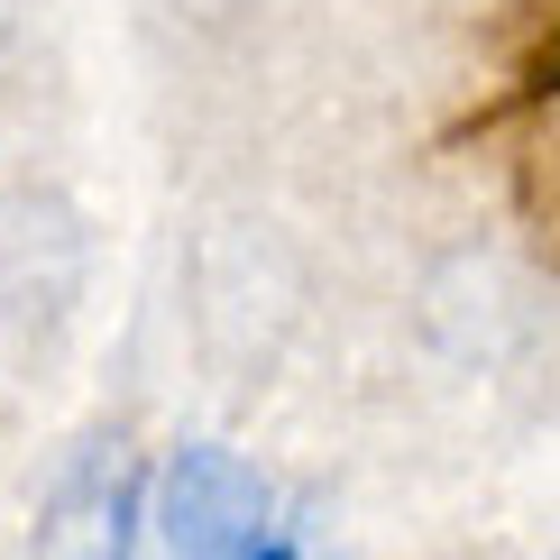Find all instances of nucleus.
Instances as JSON below:
<instances>
[{"instance_id":"f03ea898","label":"nucleus","mask_w":560,"mask_h":560,"mask_svg":"<svg viewBox=\"0 0 560 560\" xmlns=\"http://www.w3.org/2000/svg\"><path fill=\"white\" fill-rule=\"evenodd\" d=\"M129 524H138V478L120 459H92L83 478L56 487L37 524V560H129Z\"/></svg>"},{"instance_id":"f257e3e1","label":"nucleus","mask_w":560,"mask_h":560,"mask_svg":"<svg viewBox=\"0 0 560 560\" xmlns=\"http://www.w3.org/2000/svg\"><path fill=\"white\" fill-rule=\"evenodd\" d=\"M156 533L175 560H240L267 542V478L240 451H175L156 487Z\"/></svg>"},{"instance_id":"7ed1b4c3","label":"nucleus","mask_w":560,"mask_h":560,"mask_svg":"<svg viewBox=\"0 0 560 560\" xmlns=\"http://www.w3.org/2000/svg\"><path fill=\"white\" fill-rule=\"evenodd\" d=\"M240 560H313V515L267 524V542H258V551H240Z\"/></svg>"}]
</instances>
